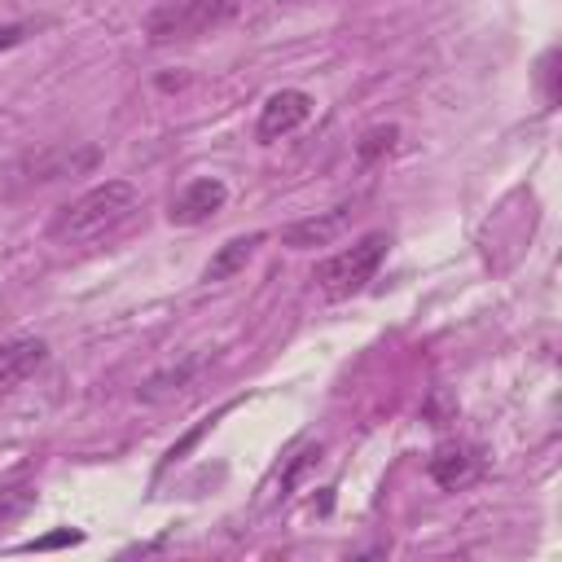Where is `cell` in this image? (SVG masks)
Listing matches in <instances>:
<instances>
[{
  "label": "cell",
  "instance_id": "6da1fadb",
  "mask_svg": "<svg viewBox=\"0 0 562 562\" xmlns=\"http://www.w3.org/2000/svg\"><path fill=\"white\" fill-rule=\"evenodd\" d=\"M136 202H140V198H136V189H132L127 180L92 184L88 193H79L70 206H61V211L53 215L48 237H53V241H70V246L92 241V237H101V233L119 228V224L136 211Z\"/></svg>",
  "mask_w": 562,
  "mask_h": 562
},
{
  "label": "cell",
  "instance_id": "7a4b0ae2",
  "mask_svg": "<svg viewBox=\"0 0 562 562\" xmlns=\"http://www.w3.org/2000/svg\"><path fill=\"white\" fill-rule=\"evenodd\" d=\"M386 246H391L386 233H364V237L351 241L347 250L321 259L316 272H312V281L321 285L325 299H351V294H360V290L373 281V272H378L382 259H386Z\"/></svg>",
  "mask_w": 562,
  "mask_h": 562
},
{
  "label": "cell",
  "instance_id": "3957f363",
  "mask_svg": "<svg viewBox=\"0 0 562 562\" xmlns=\"http://www.w3.org/2000/svg\"><path fill=\"white\" fill-rule=\"evenodd\" d=\"M237 0H162L149 18H145V35L149 44H180V40H198L206 31H220L224 22L237 18Z\"/></svg>",
  "mask_w": 562,
  "mask_h": 562
},
{
  "label": "cell",
  "instance_id": "277c9868",
  "mask_svg": "<svg viewBox=\"0 0 562 562\" xmlns=\"http://www.w3.org/2000/svg\"><path fill=\"white\" fill-rule=\"evenodd\" d=\"M97 145H53V149H40V154H26L22 162H13L4 176H0V193H18V189H31V184H48V180H61V176H79L88 167H97Z\"/></svg>",
  "mask_w": 562,
  "mask_h": 562
},
{
  "label": "cell",
  "instance_id": "5b68a950",
  "mask_svg": "<svg viewBox=\"0 0 562 562\" xmlns=\"http://www.w3.org/2000/svg\"><path fill=\"white\" fill-rule=\"evenodd\" d=\"M307 119H312V97H307L303 88H281V92H272V97L263 101L255 136H259V140H277V136H285V132L303 127Z\"/></svg>",
  "mask_w": 562,
  "mask_h": 562
},
{
  "label": "cell",
  "instance_id": "8992f818",
  "mask_svg": "<svg viewBox=\"0 0 562 562\" xmlns=\"http://www.w3.org/2000/svg\"><path fill=\"white\" fill-rule=\"evenodd\" d=\"M224 202H228L224 180L202 176V180H189V184H184V189L171 198L167 220H171V224H202V220H211V215H215Z\"/></svg>",
  "mask_w": 562,
  "mask_h": 562
},
{
  "label": "cell",
  "instance_id": "52a82bcc",
  "mask_svg": "<svg viewBox=\"0 0 562 562\" xmlns=\"http://www.w3.org/2000/svg\"><path fill=\"white\" fill-rule=\"evenodd\" d=\"M426 470H430V479L439 487L457 492V487H465V483H474L483 474V452L474 443H439Z\"/></svg>",
  "mask_w": 562,
  "mask_h": 562
},
{
  "label": "cell",
  "instance_id": "ba28073f",
  "mask_svg": "<svg viewBox=\"0 0 562 562\" xmlns=\"http://www.w3.org/2000/svg\"><path fill=\"white\" fill-rule=\"evenodd\" d=\"M48 360V342L44 338H9V342H0V395H9V391H18L40 364Z\"/></svg>",
  "mask_w": 562,
  "mask_h": 562
},
{
  "label": "cell",
  "instance_id": "9c48e42d",
  "mask_svg": "<svg viewBox=\"0 0 562 562\" xmlns=\"http://www.w3.org/2000/svg\"><path fill=\"white\" fill-rule=\"evenodd\" d=\"M347 220H351V211H347V206H334V211H325V215L294 220V224H285V228H281V246H290V250L329 246V241H334V237L347 228Z\"/></svg>",
  "mask_w": 562,
  "mask_h": 562
},
{
  "label": "cell",
  "instance_id": "30bf717a",
  "mask_svg": "<svg viewBox=\"0 0 562 562\" xmlns=\"http://www.w3.org/2000/svg\"><path fill=\"white\" fill-rule=\"evenodd\" d=\"M259 241H263V233H246V237H233V241H224L211 259H206V268H202V281H228L233 272H241L246 263H250V255L259 250Z\"/></svg>",
  "mask_w": 562,
  "mask_h": 562
},
{
  "label": "cell",
  "instance_id": "8fae6325",
  "mask_svg": "<svg viewBox=\"0 0 562 562\" xmlns=\"http://www.w3.org/2000/svg\"><path fill=\"white\" fill-rule=\"evenodd\" d=\"M31 505H35V487L31 483H4L0 487V527L13 522V518H22Z\"/></svg>",
  "mask_w": 562,
  "mask_h": 562
},
{
  "label": "cell",
  "instance_id": "7c38bea8",
  "mask_svg": "<svg viewBox=\"0 0 562 562\" xmlns=\"http://www.w3.org/2000/svg\"><path fill=\"white\" fill-rule=\"evenodd\" d=\"M395 140H400V127H395V123H386V127H369V132L360 136L356 154H360V162H373V158L391 154V149H395Z\"/></svg>",
  "mask_w": 562,
  "mask_h": 562
},
{
  "label": "cell",
  "instance_id": "4fadbf2b",
  "mask_svg": "<svg viewBox=\"0 0 562 562\" xmlns=\"http://www.w3.org/2000/svg\"><path fill=\"white\" fill-rule=\"evenodd\" d=\"M426 417H430V426H448L452 417H457V404H448V391H430V400H426V408H422Z\"/></svg>",
  "mask_w": 562,
  "mask_h": 562
},
{
  "label": "cell",
  "instance_id": "5bb4252c",
  "mask_svg": "<svg viewBox=\"0 0 562 562\" xmlns=\"http://www.w3.org/2000/svg\"><path fill=\"white\" fill-rule=\"evenodd\" d=\"M316 457H321V448H316V443H307V448H303V452L290 461V470H285V479H281V492H290V487H294V479H299V474H303V470H307Z\"/></svg>",
  "mask_w": 562,
  "mask_h": 562
},
{
  "label": "cell",
  "instance_id": "9a60e30c",
  "mask_svg": "<svg viewBox=\"0 0 562 562\" xmlns=\"http://www.w3.org/2000/svg\"><path fill=\"white\" fill-rule=\"evenodd\" d=\"M83 536L79 531H70V527H61V531H53V536H40V540H31V544H22V549H61V544H79Z\"/></svg>",
  "mask_w": 562,
  "mask_h": 562
},
{
  "label": "cell",
  "instance_id": "2e32d148",
  "mask_svg": "<svg viewBox=\"0 0 562 562\" xmlns=\"http://www.w3.org/2000/svg\"><path fill=\"white\" fill-rule=\"evenodd\" d=\"M553 61H558V53L549 48V53H544V61H540V79H544V101H549V105L558 101V83H553V79H558V70H553Z\"/></svg>",
  "mask_w": 562,
  "mask_h": 562
},
{
  "label": "cell",
  "instance_id": "e0dca14e",
  "mask_svg": "<svg viewBox=\"0 0 562 562\" xmlns=\"http://www.w3.org/2000/svg\"><path fill=\"white\" fill-rule=\"evenodd\" d=\"M31 35V22H13V26H0V53L4 48H13V44H22Z\"/></svg>",
  "mask_w": 562,
  "mask_h": 562
}]
</instances>
